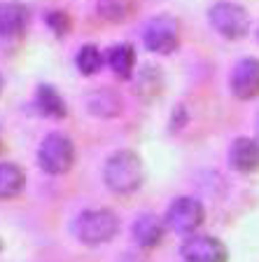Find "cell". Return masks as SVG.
<instances>
[{
    "label": "cell",
    "mask_w": 259,
    "mask_h": 262,
    "mask_svg": "<svg viewBox=\"0 0 259 262\" xmlns=\"http://www.w3.org/2000/svg\"><path fill=\"white\" fill-rule=\"evenodd\" d=\"M105 185L117 194H131L143 183V162L133 150H119L108 159L103 169Z\"/></svg>",
    "instance_id": "1"
},
{
    "label": "cell",
    "mask_w": 259,
    "mask_h": 262,
    "mask_svg": "<svg viewBox=\"0 0 259 262\" xmlns=\"http://www.w3.org/2000/svg\"><path fill=\"white\" fill-rule=\"evenodd\" d=\"M119 232V220L108 208L80 213L73 223V234L86 246H98L110 241Z\"/></svg>",
    "instance_id": "2"
},
{
    "label": "cell",
    "mask_w": 259,
    "mask_h": 262,
    "mask_svg": "<svg viewBox=\"0 0 259 262\" xmlns=\"http://www.w3.org/2000/svg\"><path fill=\"white\" fill-rule=\"evenodd\" d=\"M73 162H75V145L68 136L63 134H49L38 150V164L44 173L61 176L65 171H70Z\"/></svg>",
    "instance_id": "3"
},
{
    "label": "cell",
    "mask_w": 259,
    "mask_h": 262,
    "mask_svg": "<svg viewBox=\"0 0 259 262\" xmlns=\"http://www.w3.org/2000/svg\"><path fill=\"white\" fill-rule=\"evenodd\" d=\"M143 42L154 54H171L180 45V26L171 14L154 16L143 28Z\"/></svg>",
    "instance_id": "4"
},
{
    "label": "cell",
    "mask_w": 259,
    "mask_h": 262,
    "mask_svg": "<svg viewBox=\"0 0 259 262\" xmlns=\"http://www.w3.org/2000/svg\"><path fill=\"white\" fill-rule=\"evenodd\" d=\"M210 24L220 35L229 40H241L250 31V16L236 3H217L210 7Z\"/></svg>",
    "instance_id": "5"
},
{
    "label": "cell",
    "mask_w": 259,
    "mask_h": 262,
    "mask_svg": "<svg viewBox=\"0 0 259 262\" xmlns=\"http://www.w3.org/2000/svg\"><path fill=\"white\" fill-rule=\"evenodd\" d=\"M205 211L203 204L194 196H180L168 206L166 223L175 234H192L203 225Z\"/></svg>",
    "instance_id": "6"
},
{
    "label": "cell",
    "mask_w": 259,
    "mask_h": 262,
    "mask_svg": "<svg viewBox=\"0 0 259 262\" xmlns=\"http://www.w3.org/2000/svg\"><path fill=\"white\" fill-rule=\"evenodd\" d=\"M180 251L187 262H229L227 246L215 236H189Z\"/></svg>",
    "instance_id": "7"
},
{
    "label": "cell",
    "mask_w": 259,
    "mask_h": 262,
    "mask_svg": "<svg viewBox=\"0 0 259 262\" xmlns=\"http://www.w3.org/2000/svg\"><path fill=\"white\" fill-rule=\"evenodd\" d=\"M231 94L241 101L259 96V59L238 61L231 73Z\"/></svg>",
    "instance_id": "8"
},
{
    "label": "cell",
    "mask_w": 259,
    "mask_h": 262,
    "mask_svg": "<svg viewBox=\"0 0 259 262\" xmlns=\"http://www.w3.org/2000/svg\"><path fill=\"white\" fill-rule=\"evenodd\" d=\"M31 21V10L19 0L0 3V35L3 38H16L26 31Z\"/></svg>",
    "instance_id": "9"
},
{
    "label": "cell",
    "mask_w": 259,
    "mask_h": 262,
    "mask_svg": "<svg viewBox=\"0 0 259 262\" xmlns=\"http://www.w3.org/2000/svg\"><path fill=\"white\" fill-rule=\"evenodd\" d=\"M229 164L241 173H252L259 169V143L254 138L241 136L229 147Z\"/></svg>",
    "instance_id": "10"
},
{
    "label": "cell",
    "mask_w": 259,
    "mask_h": 262,
    "mask_svg": "<svg viewBox=\"0 0 259 262\" xmlns=\"http://www.w3.org/2000/svg\"><path fill=\"white\" fill-rule=\"evenodd\" d=\"M163 223L161 218L152 215V213H145L140 218H135L133 223V239L140 248H154V246L161 244L163 239Z\"/></svg>",
    "instance_id": "11"
},
{
    "label": "cell",
    "mask_w": 259,
    "mask_h": 262,
    "mask_svg": "<svg viewBox=\"0 0 259 262\" xmlns=\"http://www.w3.org/2000/svg\"><path fill=\"white\" fill-rule=\"evenodd\" d=\"M86 108L96 117L110 120V117H117L122 113V98L112 89H93L86 94Z\"/></svg>",
    "instance_id": "12"
},
{
    "label": "cell",
    "mask_w": 259,
    "mask_h": 262,
    "mask_svg": "<svg viewBox=\"0 0 259 262\" xmlns=\"http://www.w3.org/2000/svg\"><path fill=\"white\" fill-rule=\"evenodd\" d=\"M26 185V176L23 171L10 162H0V199H12V196L21 194Z\"/></svg>",
    "instance_id": "13"
},
{
    "label": "cell",
    "mask_w": 259,
    "mask_h": 262,
    "mask_svg": "<svg viewBox=\"0 0 259 262\" xmlns=\"http://www.w3.org/2000/svg\"><path fill=\"white\" fill-rule=\"evenodd\" d=\"M35 105L47 117H59L61 120V117L68 115V108H65L61 94L54 87H49V84H40L38 87V92H35Z\"/></svg>",
    "instance_id": "14"
},
{
    "label": "cell",
    "mask_w": 259,
    "mask_h": 262,
    "mask_svg": "<svg viewBox=\"0 0 259 262\" xmlns=\"http://www.w3.org/2000/svg\"><path fill=\"white\" fill-rule=\"evenodd\" d=\"M108 66L112 68V73L117 77H131L135 66V52L129 42L114 45L108 52Z\"/></svg>",
    "instance_id": "15"
},
{
    "label": "cell",
    "mask_w": 259,
    "mask_h": 262,
    "mask_svg": "<svg viewBox=\"0 0 259 262\" xmlns=\"http://www.w3.org/2000/svg\"><path fill=\"white\" fill-rule=\"evenodd\" d=\"M163 89V77L159 73V68L154 66H147L143 68V73L138 75V82H135V94L145 101H152V98H157Z\"/></svg>",
    "instance_id": "16"
},
{
    "label": "cell",
    "mask_w": 259,
    "mask_h": 262,
    "mask_svg": "<svg viewBox=\"0 0 259 262\" xmlns=\"http://www.w3.org/2000/svg\"><path fill=\"white\" fill-rule=\"evenodd\" d=\"M75 63H77V71H80L82 75H93V73H98L103 68L101 49H98L96 45H84V47L77 52Z\"/></svg>",
    "instance_id": "17"
},
{
    "label": "cell",
    "mask_w": 259,
    "mask_h": 262,
    "mask_svg": "<svg viewBox=\"0 0 259 262\" xmlns=\"http://www.w3.org/2000/svg\"><path fill=\"white\" fill-rule=\"evenodd\" d=\"M44 21H47V26L52 28L56 35H65V33H70V28H73V19L65 14V12H61V10L47 12Z\"/></svg>",
    "instance_id": "18"
},
{
    "label": "cell",
    "mask_w": 259,
    "mask_h": 262,
    "mask_svg": "<svg viewBox=\"0 0 259 262\" xmlns=\"http://www.w3.org/2000/svg\"><path fill=\"white\" fill-rule=\"evenodd\" d=\"M257 136H259V115H257Z\"/></svg>",
    "instance_id": "19"
},
{
    "label": "cell",
    "mask_w": 259,
    "mask_h": 262,
    "mask_svg": "<svg viewBox=\"0 0 259 262\" xmlns=\"http://www.w3.org/2000/svg\"><path fill=\"white\" fill-rule=\"evenodd\" d=\"M0 92H3V75H0Z\"/></svg>",
    "instance_id": "20"
},
{
    "label": "cell",
    "mask_w": 259,
    "mask_h": 262,
    "mask_svg": "<svg viewBox=\"0 0 259 262\" xmlns=\"http://www.w3.org/2000/svg\"><path fill=\"white\" fill-rule=\"evenodd\" d=\"M0 248H3V241H0Z\"/></svg>",
    "instance_id": "21"
}]
</instances>
